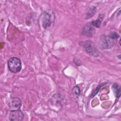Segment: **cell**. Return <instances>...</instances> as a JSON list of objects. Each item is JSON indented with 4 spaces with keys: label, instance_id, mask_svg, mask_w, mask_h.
<instances>
[{
    "label": "cell",
    "instance_id": "277c9868",
    "mask_svg": "<svg viewBox=\"0 0 121 121\" xmlns=\"http://www.w3.org/2000/svg\"><path fill=\"white\" fill-rule=\"evenodd\" d=\"M99 47L102 50L111 48L113 46V42L109 36L103 35L100 37L98 42Z\"/></svg>",
    "mask_w": 121,
    "mask_h": 121
},
{
    "label": "cell",
    "instance_id": "ba28073f",
    "mask_svg": "<svg viewBox=\"0 0 121 121\" xmlns=\"http://www.w3.org/2000/svg\"><path fill=\"white\" fill-rule=\"evenodd\" d=\"M112 88L115 97L116 98H119L121 96L120 86L117 83H114L112 86Z\"/></svg>",
    "mask_w": 121,
    "mask_h": 121
},
{
    "label": "cell",
    "instance_id": "7a4b0ae2",
    "mask_svg": "<svg viewBox=\"0 0 121 121\" xmlns=\"http://www.w3.org/2000/svg\"><path fill=\"white\" fill-rule=\"evenodd\" d=\"M8 68L13 73H17L20 71L22 68L20 60L17 57H12L8 61Z\"/></svg>",
    "mask_w": 121,
    "mask_h": 121
},
{
    "label": "cell",
    "instance_id": "30bf717a",
    "mask_svg": "<svg viewBox=\"0 0 121 121\" xmlns=\"http://www.w3.org/2000/svg\"><path fill=\"white\" fill-rule=\"evenodd\" d=\"M101 22H102V19H100V18H98L97 20L92 21L91 23L94 27L98 28V27H100V26H101Z\"/></svg>",
    "mask_w": 121,
    "mask_h": 121
},
{
    "label": "cell",
    "instance_id": "52a82bcc",
    "mask_svg": "<svg viewBox=\"0 0 121 121\" xmlns=\"http://www.w3.org/2000/svg\"><path fill=\"white\" fill-rule=\"evenodd\" d=\"M22 104L21 100L18 97H13L11 99L9 103V105L12 108L19 109L20 108Z\"/></svg>",
    "mask_w": 121,
    "mask_h": 121
},
{
    "label": "cell",
    "instance_id": "5bb4252c",
    "mask_svg": "<svg viewBox=\"0 0 121 121\" xmlns=\"http://www.w3.org/2000/svg\"><path fill=\"white\" fill-rule=\"evenodd\" d=\"M101 87V86H97V87L96 88V89H95V92L92 94V95L91 96V97H93L94 96H95V95H96V94L97 93V92H98V90H99V89Z\"/></svg>",
    "mask_w": 121,
    "mask_h": 121
},
{
    "label": "cell",
    "instance_id": "3957f363",
    "mask_svg": "<svg viewBox=\"0 0 121 121\" xmlns=\"http://www.w3.org/2000/svg\"><path fill=\"white\" fill-rule=\"evenodd\" d=\"M82 45L85 48L86 52L93 57H98L99 52L93 43L90 41H86L82 43Z\"/></svg>",
    "mask_w": 121,
    "mask_h": 121
},
{
    "label": "cell",
    "instance_id": "9c48e42d",
    "mask_svg": "<svg viewBox=\"0 0 121 121\" xmlns=\"http://www.w3.org/2000/svg\"><path fill=\"white\" fill-rule=\"evenodd\" d=\"M96 11V7L95 6H91L88 9L86 12V18H89L92 17L94 15V14H95Z\"/></svg>",
    "mask_w": 121,
    "mask_h": 121
},
{
    "label": "cell",
    "instance_id": "7c38bea8",
    "mask_svg": "<svg viewBox=\"0 0 121 121\" xmlns=\"http://www.w3.org/2000/svg\"><path fill=\"white\" fill-rule=\"evenodd\" d=\"M109 36L112 40H114V39H118L120 36L117 33L115 32H112L110 33Z\"/></svg>",
    "mask_w": 121,
    "mask_h": 121
},
{
    "label": "cell",
    "instance_id": "6da1fadb",
    "mask_svg": "<svg viewBox=\"0 0 121 121\" xmlns=\"http://www.w3.org/2000/svg\"><path fill=\"white\" fill-rule=\"evenodd\" d=\"M55 18V13L51 9L45 10L42 15V26L44 29L49 27L54 22Z\"/></svg>",
    "mask_w": 121,
    "mask_h": 121
},
{
    "label": "cell",
    "instance_id": "8992f818",
    "mask_svg": "<svg viewBox=\"0 0 121 121\" xmlns=\"http://www.w3.org/2000/svg\"><path fill=\"white\" fill-rule=\"evenodd\" d=\"M95 28L91 22L86 24L82 30V34L86 36H92L95 33Z\"/></svg>",
    "mask_w": 121,
    "mask_h": 121
},
{
    "label": "cell",
    "instance_id": "8fae6325",
    "mask_svg": "<svg viewBox=\"0 0 121 121\" xmlns=\"http://www.w3.org/2000/svg\"><path fill=\"white\" fill-rule=\"evenodd\" d=\"M73 92L74 94L76 95V96H78L80 95V88L78 86H75L73 89H72Z\"/></svg>",
    "mask_w": 121,
    "mask_h": 121
},
{
    "label": "cell",
    "instance_id": "4fadbf2b",
    "mask_svg": "<svg viewBox=\"0 0 121 121\" xmlns=\"http://www.w3.org/2000/svg\"><path fill=\"white\" fill-rule=\"evenodd\" d=\"M73 62L75 64V65H78V66H80L82 64L81 62L80 61V60H79L78 59H77V58H75L73 60Z\"/></svg>",
    "mask_w": 121,
    "mask_h": 121
},
{
    "label": "cell",
    "instance_id": "5b68a950",
    "mask_svg": "<svg viewBox=\"0 0 121 121\" xmlns=\"http://www.w3.org/2000/svg\"><path fill=\"white\" fill-rule=\"evenodd\" d=\"M23 112L19 110H14L10 112L9 114V119L10 121H22L24 118Z\"/></svg>",
    "mask_w": 121,
    "mask_h": 121
}]
</instances>
